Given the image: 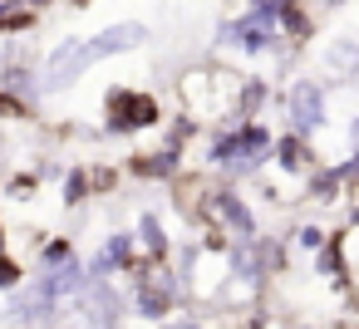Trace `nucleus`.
Masks as SVG:
<instances>
[{
    "mask_svg": "<svg viewBox=\"0 0 359 329\" xmlns=\"http://www.w3.org/2000/svg\"><path fill=\"white\" fill-rule=\"evenodd\" d=\"M109 118L118 128H138V123H153L158 118V104L148 94H114L109 99Z\"/></svg>",
    "mask_w": 359,
    "mask_h": 329,
    "instance_id": "obj_2",
    "label": "nucleus"
},
{
    "mask_svg": "<svg viewBox=\"0 0 359 329\" xmlns=\"http://www.w3.org/2000/svg\"><path fill=\"white\" fill-rule=\"evenodd\" d=\"M320 113H325V94H320L315 84H300V89L290 94V118H295V128H300V133L320 128Z\"/></svg>",
    "mask_w": 359,
    "mask_h": 329,
    "instance_id": "obj_3",
    "label": "nucleus"
},
{
    "mask_svg": "<svg viewBox=\"0 0 359 329\" xmlns=\"http://www.w3.org/2000/svg\"><path fill=\"white\" fill-rule=\"evenodd\" d=\"M143 25H109V30H99V35H89V40H69V45H60L55 50V59L45 64V89H65V84H74L79 74H89L99 59H109V55H118V50H133V45H143Z\"/></svg>",
    "mask_w": 359,
    "mask_h": 329,
    "instance_id": "obj_1",
    "label": "nucleus"
},
{
    "mask_svg": "<svg viewBox=\"0 0 359 329\" xmlns=\"http://www.w3.org/2000/svg\"><path fill=\"white\" fill-rule=\"evenodd\" d=\"M168 329H197V324H168Z\"/></svg>",
    "mask_w": 359,
    "mask_h": 329,
    "instance_id": "obj_4",
    "label": "nucleus"
}]
</instances>
